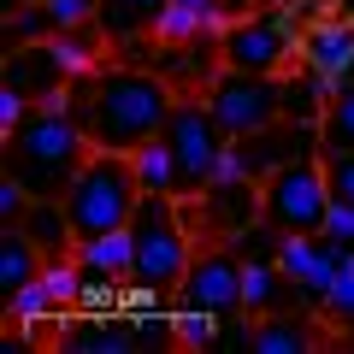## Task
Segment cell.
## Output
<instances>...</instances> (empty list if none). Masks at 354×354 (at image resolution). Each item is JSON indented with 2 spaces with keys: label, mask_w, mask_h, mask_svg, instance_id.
I'll return each mask as SVG.
<instances>
[{
  "label": "cell",
  "mask_w": 354,
  "mask_h": 354,
  "mask_svg": "<svg viewBox=\"0 0 354 354\" xmlns=\"http://www.w3.org/2000/svg\"><path fill=\"white\" fill-rule=\"evenodd\" d=\"M0 83L24 88L36 106H48V101H59V95H65L71 71H65L53 36H48V41H12V48H6V77H0Z\"/></svg>",
  "instance_id": "cell-11"
},
{
  "label": "cell",
  "mask_w": 354,
  "mask_h": 354,
  "mask_svg": "<svg viewBox=\"0 0 354 354\" xmlns=\"http://www.w3.org/2000/svg\"><path fill=\"white\" fill-rule=\"evenodd\" d=\"M48 12H53V30H77V24H95L101 0H48Z\"/></svg>",
  "instance_id": "cell-30"
},
{
  "label": "cell",
  "mask_w": 354,
  "mask_h": 354,
  "mask_svg": "<svg viewBox=\"0 0 354 354\" xmlns=\"http://www.w3.org/2000/svg\"><path fill=\"white\" fill-rule=\"evenodd\" d=\"M160 136L171 142V160H177V195L195 201V195L218 177V160H225L230 136L218 130V118L207 113L201 95H177V106H171V118H165Z\"/></svg>",
  "instance_id": "cell-7"
},
{
  "label": "cell",
  "mask_w": 354,
  "mask_h": 354,
  "mask_svg": "<svg viewBox=\"0 0 354 354\" xmlns=\"http://www.w3.org/2000/svg\"><path fill=\"white\" fill-rule=\"evenodd\" d=\"M48 36H53L48 0H24L18 12H6V48H12V41H48Z\"/></svg>",
  "instance_id": "cell-26"
},
{
  "label": "cell",
  "mask_w": 354,
  "mask_h": 354,
  "mask_svg": "<svg viewBox=\"0 0 354 354\" xmlns=\"http://www.w3.org/2000/svg\"><path fill=\"white\" fill-rule=\"evenodd\" d=\"M53 48H59L71 77H95L106 65V53H113V41H106L101 24H77V30H53Z\"/></svg>",
  "instance_id": "cell-20"
},
{
  "label": "cell",
  "mask_w": 354,
  "mask_h": 354,
  "mask_svg": "<svg viewBox=\"0 0 354 354\" xmlns=\"http://www.w3.org/2000/svg\"><path fill=\"white\" fill-rule=\"evenodd\" d=\"M24 230H30V242L41 248V260H65V254H77V230H71L65 201H30Z\"/></svg>",
  "instance_id": "cell-18"
},
{
  "label": "cell",
  "mask_w": 354,
  "mask_h": 354,
  "mask_svg": "<svg viewBox=\"0 0 354 354\" xmlns=\"http://www.w3.org/2000/svg\"><path fill=\"white\" fill-rule=\"evenodd\" d=\"M130 242H136L130 283H142L153 295H177L183 272L195 266V242H189L183 213H177V195H142L136 218H130Z\"/></svg>",
  "instance_id": "cell-4"
},
{
  "label": "cell",
  "mask_w": 354,
  "mask_h": 354,
  "mask_svg": "<svg viewBox=\"0 0 354 354\" xmlns=\"http://www.w3.org/2000/svg\"><path fill=\"white\" fill-rule=\"evenodd\" d=\"M88 153H95L88 124L65 101H48V106H30V118L6 136V171H12L36 201H59V195L71 189V177L83 171Z\"/></svg>",
  "instance_id": "cell-2"
},
{
  "label": "cell",
  "mask_w": 354,
  "mask_h": 354,
  "mask_svg": "<svg viewBox=\"0 0 354 354\" xmlns=\"http://www.w3.org/2000/svg\"><path fill=\"white\" fill-rule=\"evenodd\" d=\"M330 95H337V77H325V71H295V77H283V118H325V106H330Z\"/></svg>",
  "instance_id": "cell-21"
},
{
  "label": "cell",
  "mask_w": 354,
  "mask_h": 354,
  "mask_svg": "<svg viewBox=\"0 0 354 354\" xmlns=\"http://www.w3.org/2000/svg\"><path fill=\"white\" fill-rule=\"evenodd\" d=\"M301 65L325 77H348L354 71V24L348 18H319L301 30Z\"/></svg>",
  "instance_id": "cell-14"
},
{
  "label": "cell",
  "mask_w": 354,
  "mask_h": 354,
  "mask_svg": "<svg viewBox=\"0 0 354 354\" xmlns=\"http://www.w3.org/2000/svg\"><path fill=\"white\" fill-rule=\"evenodd\" d=\"M30 201H36V195H30V189H24V183H18L12 171L0 177V225H24Z\"/></svg>",
  "instance_id": "cell-29"
},
{
  "label": "cell",
  "mask_w": 354,
  "mask_h": 354,
  "mask_svg": "<svg viewBox=\"0 0 354 354\" xmlns=\"http://www.w3.org/2000/svg\"><path fill=\"white\" fill-rule=\"evenodd\" d=\"M242 266H248V260H242L236 248L195 254V266L183 272V283H177L171 301L177 307H201V313H218V319L248 313V307H242Z\"/></svg>",
  "instance_id": "cell-10"
},
{
  "label": "cell",
  "mask_w": 354,
  "mask_h": 354,
  "mask_svg": "<svg viewBox=\"0 0 354 354\" xmlns=\"http://www.w3.org/2000/svg\"><path fill=\"white\" fill-rule=\"evenodd\" d=\"M225 319L218 313H201V307H171V342L177 348H213Z\"/></svg>",
  "instance_id": "cell-24"
},
{
  "label": "cell",
  "mask_w": 354,
  "mask_h": 354,
  "mask_svg": "<svg viewBox=\"0 0 354 354\" xmlns=\"http://www.w3.org/2000/svg\"><path fill=\"white\" fill-rule=\"evenodd\" d=\"M325 177H330V201L354 207V148H325Z\"/></svg>",
  "instance_id": "cell-28"
},
{
  "label": "cell",
  "mask_w": 354,
  "mask_h": 354,
  "mask_svg": "<svg viewBox=\"0 0 354 354\" xmlns=\"http://www.w3.org/2000/svg\"><path fill=\"white\" fill-rule=\"evenodd\" d=\"M325 236L337 242V248H354V207H348V201H330V213H325Z\"/></svg>",
  "instance_id": "cell-32"
},
{
  "label": "cell",
  "mask_w": 354,
  "mask_h": 354,
  "mask_svg": "<svg viewBox=\"0 0 354 354\" xmlns=\"http://www.w3.org/2000/svg\"><path fill=\"white\" fill-rule=\"evenodd\" d=\"M313 325H307V313L295 307V313H260L248 325V348L254 354H307L313 348Z\"/></svg>",
  "instance_id": "cell-17"
},
{
  "label": "cell",
  "mask_w": 354,
  "mask_h": 354,
  "mask_svg": "<svg viewBox=\"0 0 354 354\" xmlns=\"http://www.w3.org/2000/svg\"><path fill=\"white\" fill-rule=\"evenodd\" d=\"M77 266H83V278H88V283L124 290L130 272H136V242H130V225H124V230H106V236L77 242Z\"/></svg>",
  "instance_id": "cell-13"
},
{
  "label": "cell",
  "mask_w": 354,
  "mask_h": 354,
  "mask_svg": "<svg viewBox=\"0 0 354 354\" xmlns=\"http://www.w3.org/2000/svg\"><path fill=\"white\" fill-rule=\"evenodd\" d=\"M201 101H207V113L218 118V130H225L230 142H242V136H260V130H272L283 118V77L218 65L201 83Z\"/></svg>",
  "instance_id": "cell-5"
},
{
  "label": "cell",
  "mask_w": 354,
  "mask_h": 354,
  "mask_svg": "<svg viewBox=\"0 0 354 354\" xmlns=\"http://www.w3.org/2000/svg\"><path fill=\"white\" fill-rule=\"evenodd\" d=\"M41 248L30 242L24 225H6V236H0V295H18L30 278H41Z\"/></svg>",
  "instance_id": "cell-19"
},
{
  "label": "cell",
  "mask_w": 354,
  "mask_h": 354,
  "mask_svg": "<svg viewBox=\"0 0 354 354\" xmlns=\"http://www.w3.org/2000/svg\"><path fill=\"white\" fill-rule=\"evenodd\" d=\"M165 6H171V0H101L95 24L106 30V41H113V48H130V41H153Z\"/></svg>",
  "instance_id": "cell-15"
},
{
  "label": "cell",
  "mask_w": 354,
  "mask_h": 354,
  "mask_svg": "<svg viewBox=\"0 0 354 354\" xmlns=\"http://www.w3.org/2000/svg\"><path fill=\"white\" fill-rule=\"evenodd\" d=\"M130 171H136L142 195H177V160H171V142L165 136L130 148ZM177 201H183V195H177Z\"/></svg>",
  "instance_id": "cell-22"
},
{
  "label": "cell",
  "mask_w": 354,
  "mask_h": 354,
  "mask_svg": "<svg viewBox=\"0 0 354 354\" xmlns=\"http://www.w3.org/2000/svg\"><path fill=\"white\" fill-rule=\"evenodd\" d=\"M6 319H18V325H36V319H71V313H59V301L48 295V283L30 278L18 295H6Z\"/></svg>",
  "instance_id": "cell-25"
},
{
  "label": "cell",
  "mask_w": 354,
  "mask_h": 354,
  "mask_svg": "<svg viewBox=\"0 0 354 354\" xmlns=\"http://www.w3.org/2000/svg\"><path fill=\"white\" fill-rule=\"evenodd\" d=\"M195 201H201V213L213 218L225 236H248V230L266 218V207H260V177H213Z\"/></svg>",
  "instance_id": "cell-12"
},
{
  "label": "cell",
  "mask_w": 354,
  "mask_h": 354,
  "mask_svg": "<svg viewBox=\"0 0 354 354\" xmlns=\"http://www.w3.org/2000/svg\"><path fill=\"white\" fill-rule=\"evenodd\" d=\"M136 342V330H106V325H83L71 337V348H130Z\"/></svg>",
  "instance_id": "cell-31"
},
{
  "label": "cell",
  "mask_w": 354,
  "mask_h": 354,
  "mask_svg": "<svg viewBox=\"0 0 354 354\" xmlns=\"http://www.w3.org/2000/svg\"><path fill=\"white\" fill-rule=\"evenodd\" d=\"M260 207H266V230H325V213H330V177H325V160L301 153V160L278 165L272 177H260Z\"/></svg>",
  "instance_id": "cell-8"
},
{
  "label": "cell",
  "mask_w": 354,
  "mask_h": 354,
  "mask_svg": "<svg viewBox=\"0 0 354 354\" xmlns=\"http://www.w3.org/2000/svg\"><path fill=\"white\" fill-rule=\"evenodd\" d=\"M319 148H354V71L337 77V95L319 118Z\"/></svg>",
  "instance_id": "cell-23"
},
{
  "label": "cell",
  "mask_w": 354,
  "mask_h": 354,
  "mask_svg": "<svg viewBox=\"0 0 354 354\" xmlns=\"http://www.w3.org/2000/svg\"><path fill=\"white\" fill-rule=\"evenodd\" d=\"M59 201H65V213H71L77 242L106 236V230H124L130 218H136V207H142V183H136V171H130V153L95 148Z\"/></svg>",
  "instance_id": "cell-3"
},
{
  "label": "cell",
  "mask_w": 354,
  "mask_h": 354,
  "mask_svg": "<svg viewBox=\"0 0 354 354\" xmlns=\"http://www.w3.org/2000/svg\"><path fill=\"white\" fill-rule=\"evenodd\" d=\"M177 106V88L165 83L153 65H101L88 77V106H83V124L88 142L106 153H130L142 142H153L165 130Z\"/></svg>",
  "instance_id": "cell-1"
},
{
  "label": "cell",
  "mask_w": 354,
  "mask_h": 354,
  "mask_svg": "<svg viewBox=\"0 0 354 354\" xmlns=\"http://www.w3.org/2000/svg\"><path fill=\"white\" fill-rule=\"evenodd\" d=\"M319 313L330 319V325H354V248H342V266H337V283H330L325 307Z\"/></svg>",
  "instance_id": "cell-27"
},
{
  "label": "cell",
  "mask_w": 354,
  "mask_h": 354,
  "mask_svg": "<svg viewBox=\"0 0 354 354\" xmlns=\"http://www.w3.org/2000/svg\"><path fill=\"white\" fill-rule=\"evenodd\" d=\"M272 260L283 266V278H290L295 290V307H325L330 283H337V266H342V248L325 236V230H290V236H278V254Z\"/></svg>",
  "instance_id": "cell-9"
},
{
  "label": "cell",
  "mask_w": 354,
  "mask_h": 354,
  "mask_svg": "<svg viewBox=\"0 0 354 354\" xmlns=\"http://www.w3.org/2000/svg\"><path fill=\"white\" fill-rule=\"evenodd\" d=\"M283 301H295L290 278H283V266L272 260V254H254V260L242 266V307H248V319L283 313Z\"/></svg>",
  "instance_id": "cell-16"
},
{
  "label": "cell",
  "mask_w": 354,
  "mask_h": 354,
  "mask_svg": "<svg viewBox=\"0 0 354 354\" xmlns=\"http://www.w3.org/2000/svg\"><path fill=\"white\" fill-rule=\"evenodd\" d=\"M260 6H290V0H260Z\"/></svg>",
  "instance_id": "cell-33"
},
{
  "label": "cell",
  "mask_w": 354,
  "mask_h": 354,
  "mask_svg": "<svg viewBox=\"0 0 354 354\" xmlns=\"http://www.w3.org/2000/svg\"><path fill=\"white\" fill-rule=\"evenodd\" d=\"M290 59H301V24L290 6H254L248 18H230L218 30V65L283 77Z\"/></svg>",
  "instance_id": "cell-6"
}]
</instances>
